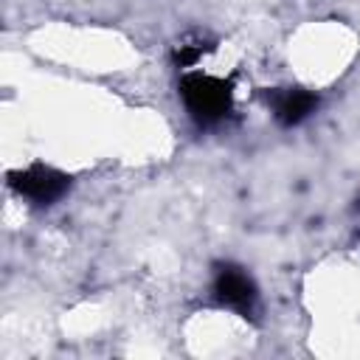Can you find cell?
Wrapping results in <instances>:
<instances>
[{
  "label": "cell",
  "instance_id": "obj_1",
  "mask_svg": "<svg viewBox=\"0 0 360 360\" xmlns=\"http://www.w3.org/2000/svg\"><path fill=\"white\" fill-rule=\"evenodd\" d=\"M177 87H180V98H183L188 115L200 127H214L231 112L233 93L225 79H217L208 73H186V76H180Z\"/></svg>",
  "mask_w": 360,
  "mask_h": 360
},
{
  "label": "cell",
  "instance_id": "obj_2",
  "mask_svg": "<svg viewBox=\"0 0 360 360\" xmlns=\"http://www.w3.org/2000/svg\"><path fill=\"white\" fill-rule=\"evenodd\" d=\"M8 186L34 205H53L70 188V177L53 166H28L8 174Z\"/></svg>",
  "mask_w": 360,
  "mask_h": 360
},
{
  "label": "cell",
  "instance_id": "obj_3",
  "mask_svg": "<svg viewBox=\"0 0 360 360\" xmlns=\"http://www.w3.org/2000/svg\"><path fill=\"white\" fill-rule=\"evenodd\" d=\"M214 295L222 307L239 312L242 318H250L256 312V304H259V292H256V284L253 278L236 267V264H222L217 267V276H214Z\"/></svg>",
  "mask_w": 360,
  "mask_h": 360
},
{
  "label": "cell",
  "instance_id": "obj_4",
  "mask_svg": "<svg viewBox=\"0 0 360 360\" xmlns=\"http://www.w3.org/2000/svg\"><path fill=\"white\" fill-rule=\"evenodd\" d=\"M273 118L281 127H298L301 121H307L315 107H318V96L304 90V87H284V90H273L267 96Z\"/></svg>",
  "mask_w": 360,
  "mask_h": 360
},
{
  "label": "cell",
  "instance_id": "obj_5",
  "mask_svg": "<svg viewBox=\"0 0 360 360\" xmlns=\"http://www.w3.org/2000/svg\"><path fill=\"white\" fill-rule=\"evenodd\" d=\"M202 51L205 48H200V45H180L177 51H174V65L177 68H194L197 62H200V56H202Z\"/></svg>",
  "mask_w": 360,
  "mask_h": 360
}]
</instances>
